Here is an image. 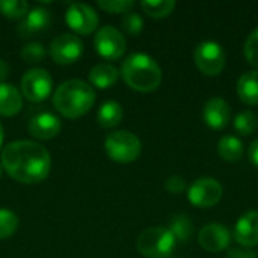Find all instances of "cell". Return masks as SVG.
I'll return each instance as SVG.
<instances>
[{"label":"cell","mask_w":258,"mask_h":258,"mask_svg":"<svg viewBox=\"0 0 258 258\" xmlns=\"http://www.w3.org/2000/svg\"><path fill=\"white\" fill-rule=\"evenodd\" d=\"M227 258H258V255L249 248H234L228 251Z\"/></svg>","instance_id":"cell-32"},{"label":"cell","mask_w":258,"mask_h":258,"mask_svg":"<svg viewBox=\"0 0 258 258\" xmlns=\"http://www.w3.org/2000/svg\"><path fill=\"white\" fill-rule=\"evenodd\" d=\"M121 76L132 89L139 92H151L162 83L159 63L145 53L130 54L121 65Z\"/></svg>","instance_id":"cell-3"},{"label":"cell","mask_w":258,"mask_h":258,"mask_svg":"<svg viewBox=\"0 0 258 258\" xmlns=\"http://www.w3.org/2000/svg\"><path fill=\"white\" fill-rule=\"evenodd\" d=\"M122 29L128 35H139L144 29V20L139 14L127 12L122 18Z\"/></svg>","instance_id":"cell-30"},{"label":"cell","mask_w":258,"mask_h":258,"mask_svg":"<svg viewBox=\"0 0 258 258\" xmlns=\"http://www.w3.org/2000/svg\"><path fill=\"white\" fill-rule=\"evenodd\" d=\"M204 122L213 130H222L228 125L231 119V109L230 104L219 97L210 98L203 110Z\"/></svg>","instance_id":"cell-14"},{"label":"cell","mask_w":258,"mask_h":258,"mask_svg":"<svg viewBox=\"0 0 258 258\" xmlns=\"http://www.w3.org/2000/svg\"><path fill=\"white\" fill-rule=\"evenodd\" d=\"M165 189H166L169 194H172V195H178V194L184 192V189H186V181H184V178L180 177V175H171V177H168L166 181H165Z\"/></svg>","instance_id":"cell-31"},{"label":"cell","mask_w":258,"mask_h":258,"mask_svg":"<svg viewBox=\"0 0 258 258\" xmlns=\"http://www.w3.org/2000/svg\"><path fill=\"white\" fill-rule=\"evenodd\" d=\"M198 242L209 252H221L230 245V231L221 224H209L200 231Z\"/></svg>","instance_id":"cell-13"},{"label":"cell","mask_w":258,"mask_h":258,"mask_svg":"<svg viewBox=\"0 0 258 258\" xmlns=\"http://www.w3.org/2000/svg\"><path fill=\"white\" fill-rule=\"evenodd\" d=\"M119 79V71L110 65V63H98L91 68L89 71V82L100 88V89H107L113 86Z\"/></svg>","instance_id":"cell-19"},{"label":"cell","mask_w":258,"mask_h":258,"mask_svg":"<svg viewBox=\"0 0 258 258\" xmlns=\"http://www.w3.org/2000/svg\"><path fill=\"white\" fill-rule=\"evenodd\" d=\"M218 153L227 162H239L243 156V144L236 136H222L218 142Z\"/></svg>","instance_id":"cell-21"},{"label":"cell","mask_w":258,"mask_h":258,"mask_svg":"<svg viewBox=\"0 0 258 258\" xmlns=\"http://www.w3.org/2000/svg\"><path fill=\"white\" fill-rule=\"evenodd\" d=\"M83 54V42L73 33H62L50 44V56L56 63L70 65L80 59Z\"/></svg>","instance_id":"cell-10"},{"label":"cell","mask_w":258,"mask_h":258,"mask_svg":"<svg viewBox=\"0 0 258 258\" xmlns=\"http://www.w3.org/2000/svg\"><path fill=\"white\" fill-rule=\"evenodd\" d=\"M234 237L243 248L258 245V212L251 210L239 218L234 227Z\"/></svg>","instance_id":"cell-16"},{"label":"cell","mask_w":258,"mask_h":258,"mask_svg":"<svg viewBox=\"0 0 258 258\" xmlns=\"http://www.w3.org/2000/svg\"><path fill=\"white\" fill-rule=\"evenodd\" d=\"M62 125L60 121L56 115L50 112H41L36 113L30 121H29V133L41 141H48L53 139L54 136L59 135Z\"/></svg>","instance_id":"cell-15"},{"label":"cell","mask_w":258,"mask_h":258,"mask_svg":"<svg viewBox=\"0 0 258 258\" xmlns=\"http://www.w3.org/2000/svg\"><path fill=\"white\" fill-rule=\"evenodd\" d=\"M98 6L110 14H121V12H130V9L135 6L133 0H100Z\"/></svg>","instance_id":"cell-29"},{"label":"cell","mask_w":258,"mask_h":258,"mask_svg":"<svg viewBox=\"0 0 258 258\" xmlns=\"http://www.w3.org/2000/svg\"><path fill=\"white\" fill-rule=\"evenodd\" d=\"M237 94L245 104H258V70L245 73L237 82Z\"/></svg>","instance_id":"cell-18"},{"label":"cell","mask_w":258,"mask_h":258,"mask_svg":"<svg viewBox=\"0 0 258 258\" xmlns=\"http://www.w3.org/2000/svg\"><path fill=\"white\" fill-rule=\"evenodd\" d=\"M169 231L174 234L175 240L184 243V242L190 240V237L194 234V224L187 215H177L171 219Z\"/></svg>","instance_id":"cell-22"},{"label":"cell","mask_w":258,"mask_h":258,"mask_svg":"<svg viewBox=\"0 0 258 258\" xmlns=\"http://www.w3.org/2000/svg\"><path fill=\"white\" fill-rule=\"evenodd\" d=\"M248 154H249V159H251V162L254 163V166H257L258 168V139H255V141L249 145Z\"/></svg>","instance_id":"cell-33"},{"label":"cell","mask_w":258,"mask_h":258,"mask_svg":"<svg viewBox=\"0 0 258 258\" xmlns=\"http://www.w3.org/2000/svg\"><path fill=\"white\" fill-rule=\"evenodd\" d=\"M9 76V65L5 59H0V83H3V80Z\"/></svg>","instance_id":"cell-34"},{"label":"cell","mask_w":258,"mask_h":258,"mask_svg":"<svg viewBox=\"0 0 258 258\" xmlns=\"http://www.w3.org/2000/svg\"><path fill=\"white\" fill-rule=\"evenodd\" d=\"M94 47H95V51L101 57L115 60V59H119L125 53L127 42L118 29L112 26H104L97 30L94 36Z\"/></svg>","instance_id":"cell-9"},{"label":"cell","mask_w":258,"mask_h":258,"mask_svg":"<svg viewBox=\"0 0 258 258\" xmlns=\"http://www.w3.org/2000/svg\"><path fill=\"white\" fill-rule=\"evenodd\" d=\"M2 169H3V168H2V165H0V177H2Z\"/></svg>","instance_id":"cell-36"},{"label":"cell","mask_w":258,"mask_h":258,"mask_svg":"<svg viewBox=\"0 0 258 258\" xmlns=\"http://www.w3.org/2000/svg\"><path fill=\"white\" fill-rule=\"evenodd\" d=\"M194 59L198 70L206 76H218L225 68V51L221 44L215 41H204L198 44Z\"/></svg>","instance_id":"cell-7"},{"label":"cell","mask_w":258,"mask_h":258,"mask_svg":"<svg viewBox=\"0 0 258 258\" xmlns=\"http://www.w3.org/2000/svg\"><path fill=\"white\" fill-rule=\"evenodd\" d=\"M2 144H3V125L0 124V147H2Z\"/></svg>","instance_id":"cell-35"},{"label":"cell","mask_w":258,"mask_h":258,"mask_svg":"<svg viewBox=\"0 0 258 258\" xmlns=\"http://www.w3.org/2000/svg\"><path fill=\"white\" fill-rule=\"evenodd\" d=\"M65 21L76 33L89 35L98 26V15L86 3H71L67 9Z\"/></svg>","instance_id":"cell-11"},{"label":"cell","mask_w":258,"mask_h":258,"mask_svg":"<svg viewBox=\"0 0 258 258\" xmlns=\"http://www.w3.org/2000/svg\"><path fill=\"white\" fill-rule=\"evenodd\" d=\"M21 59L27 63H35V62H41L45 57V48L42 44L39 42H29L21 48L20 53Z\"/></svg>","instance_id":"cell-27"},{"label":"cell","mask_w":258,"mask_h":258,"mask_svg":"<svg viewBox=\"0 0 258 258\" xmlns=\"http://www.w3.org/2000/svg\"><path fill=\"white\" fill-rule=\"evenodd\" d=\"M175 243V237L169 228L151 227L139 234L136 248L145 258H168L174 252Z\"/></svg>","instance_id":"cell-4"},{"label":"cell","mask_w":258,"mask_h":258,"mask_svg":"<svg viewBox=\"0 0 258 258\" xmlns=\"http://www.w3.org/2000/svg\"><path fill=\"white\" fill-rule=\"evenodd\" d=\"M50 166V153L33 141H15L2 151V168L20 183L33 184L45 180Z\"/></svg>","instance_id":"cell-1"},{"label":"cell","mask_w":258,"mask_h":258,"mask_svg":"<svg viewBox=\"0 0 258 258\" xmlns=\"http://www.w3.org/2000/svg\"><path fill=\"white\" fill-rule=\"evenodd\" d=\"M104 150L112 160L118 163H132L141 156L142 144L135 133L119 130L107 135L104 139Z\"/></svg>","instance_id":"cell-5"},{"label":"cell","mask_w":258,"mask_h":258,"mask_svg":"<svg viewBox=\"0 0 258 258\" xmlns=\"http://www.w3.org/2000/svg\"><path fill=\"white\" fill-rule=\"evenodd\" d=\"M29 12V5L24 0H0V14L12 18L21 20Z\"/></svg>","instance_id":"cell-25"},{"label":"cell","mask_w":258,"mask_h":258,"mask_svg":"<svg viewBox=\"0 0 258 258\" xmlns=\"http://www.w3.org/2000/svg\"><path fill=\"white\" fill-rule=\"evenodd\" d=\"M224 195V189L221 183L215 178L204 177L195 180L187 189V200L192 206L209 209L216 206Z\"/></svg>","instance_id":"cell-8"},{"label":"cell","mask_w":258,"mask_h":258,"mask_svg":"<svg viewBox=\"0 0 258 258\" xmlns=\"http://www.w3.org/2000/svg\"><path fill=\"white\" fill-rule=\"evenodd\" d=\"M53 89V79L44 68H32L21 77V94L33 103L44 101Z\"/></svg>","instance_id":"cell-6"},{"label":"cell","mask_w":258,"mask_h":258,"mask_svg":"<svg viewBox=\"0 0 258 258\" xmlns=\"http://www.w3.org/2000/svg\"><path fill=\"white\" fill-rule=\"evenodd\" d=\"M18 228V218L14 212L0 209V240L11 237Z\"/></svg>","instance_id":"cell-26"},{"label":"cell","mask_w":258,"mask_h":258,"mask_svg":"<svg viewBox=\"0 0 258 258\" xmlns=\"http://www.w3.org/2000/svg\"><path fill=\"white\" fill-rule=\"evenodd\" d=\"M51 21L50 11L42 6H35L29 9L24 18L20 20L17 26V32L21 38H32L48 27Z\"/></svg>","instance_id":"cell-12"},{"label":"cell","mask_w":258,"mask_h":258,"mask_svg":"<svg viewBox=\"0 0 258 258\" xmlns=\"http://www.w3.org/2000/svg\"><path fill=\"white\" fill-rule=\"evenodd\" d=\"M95 103L94 89L79 79H70L57 86L53 95V104L60 115L76 119L88 113Z\"/></svg>","instance_id":"cell-2"},{"label":"cell","mask_w":258,"mask_h":258,"mask_svg":"<svg viewBox=\"0 0 258 258\" xmlns=\"http://www.w3.org/2000/svg\"><path fill=\"white\" fill-rule=\"evenodd\" d=\"M21 106L23 97L20 91L9 83H0V115L14 116L21 110Z\"/></svg>","instance_id":"cell-17"},{"label":"cell","mask_w":258,"mask_h":258,"mask_svg":"<svg viewBox=\"0 0 258 258\" xmlns=\"http://www.w3.org/2000/svg\"><path fill=\"white\" fill-rule=\"evenodd\" d=\"M141 6L147 15H150L153 18H165L174 11L175 2L174 0H157V2L144 0V2H141Z\"/></svg>","instance_id":"cell-23"},{"label":"cell","mask_w":258,"mask_h":258,"mask_svg":"<svg viewBox=\"0 0 258 258\" xmlns=\"http://www.w3.org/2000/svg\"><path fill=\"white\" fill-rule=\"evenodd\" d=\"M243 53H245L246 60L252 67L258 68V27L255 30H252L251 35L248 36L245 47H243Z\"/></svg>","instance_id":"cell-28"},{"label":"cell","mask_w":258,"mask_h":258,"mask_svg":"<svg viewBox=\"0 0 258 258\" xmlns=\"http://www.w3.org/2000/svg\"><path fill=\"white\" fill-rule=\"evenodd\" d=\"M233 125H234L236 132L240 133L242 136H249V135H252V133L257 130L258 119L254 112H251V110H243V112H240V113L234 118Z\"/></svg>","instance_id":"cell-24"},{"label":"cell","mask_w":258,"mask_h":258,"mask_svg":"<svg viewBox=\"0 0 258 258\" xmlns=\"http://www.w3.org/2000/svg\"><path fill=\"white\" fill-rule=\"evenodd\" d=\"M122 106L113 100H109V101H104L100 109H98V113H97V121L101 127L104 128H112V127H116L121 119H122Z\"/></svg>","instance_id":"cell-20"}]
</instances>
